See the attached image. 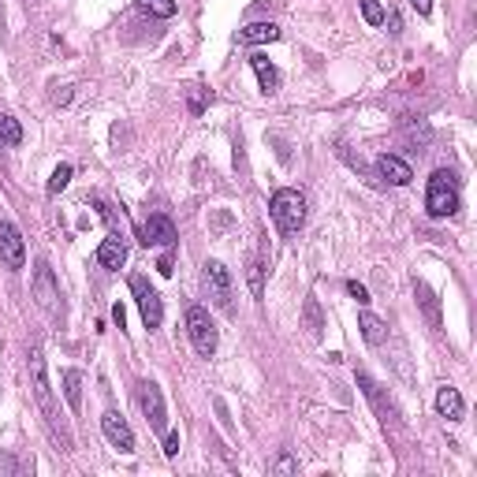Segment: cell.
I'll list each match as a JSON object with an SVG mask.
<instances>
[{"label":"cell","instance_id":"obj_3","mask_svg":"<svg viewBox=\"0 0 477 477\" xmlns=\"http://www.w3.org/2000/svg\"><path fill=\"white\" fill-rule=\"evenodd\" d=\"M187 336H190V343H194L198 354L209 358L216 351V325H213V317H209L205 306H190L187 309Z\"/></svg>","mask_w":477,"mask_h":477},{"label":"cell","instance_id":"obj_12","mask_svg":"<svg viewBox=\"0 0 477 477\" xmlns=\"http://www.w3.org/2000/svg\"><path fill=\"white\" fill-rule=\"evenodd\" d=\"M123 261H127V243H123L119 232H112L97 246V265H105V269H123Z\"/></svg>","mask_w":477,"mask_h":477},{"label":"cell","instance_id":"obj_25","mask_svg":"<svg viewBox=\"0 0 477 477\" xmlns=\"http://www.w3.org/2000/svg\"><path fill=\"white\" fill-rule=\"evenodd\" d=\"M306 325H309V336H321V309H317V298L306 302Z\"/></svg>","mask_w":477,"mask_h":477},{"label":"cell","instance_id":"obj_20","mask_svg":"<svg viewBox=\"0 0 477 477\" xmlns=\"http://www.w3.org/2000/svg\"><path fill=\"white\" fill-rule=\"evenodd\" d=\"M19 142H23V127H19V119L0 116V145H19Z\"/></svg>","mask_w":477,"mask_h":477},{"label":"cell","instance_id":"obj_18","mask_svg":"<svg viewBox=\"0 0 477 477\" xmlns=\"http://www.w3.org/2000/svg\"><path fill=\"white\" fill-rule=\"evenodd\" d=\"M63 399H68V407L71 410H82V373L79 369H63Z\"/></svg>","mask_w":477,"mask_h":477},{"label":"cell","instance_id":"obj_15","mask_svg":"<svg viewBox=\"0 0 477 477\" xmlns=\"http://www.w3.org/2000/svg\"><path fill=\"white\" fill-rule=\"evenodd\" d=\"M280 38V26L276 23H250L238 30V41L243 45H265V41H276Z\"/></svg>","mask_w":477,"mask_h":477},{"label":"cell","instance_id":"obj_26","mask_svg":"<svg viewBox=\"0 0 477 477\" xmlns=\"http://www.w3.org/2000/svg\"><path fill=\"white\" fill-rule=\"evenodd\" d=\"M295 470H298V458L291 455V451H287V455H280L276 463H272V474H295Z\"/></svg>","mask_w":477,"mask_h":477},{"label":"cell","instance_id":"obj_2","mask_svg":"<svg viewBox=\"0 0 477 477\" xmlns=\"http://www.w3.org/2000/svg\"><path fill=\"white\" fill-rule=\"evenodd\" d=\"M425 209H429V216H436V220H444V216H455V213H458V179L451 176V172L436 168L433 176H429Z\"/></svg>","mask_w":477,"mask_h":477},{"label":"cell","instance_id":"obj_32","mask_svg":"<svg viewBox=\"0 0 477 477\" xmlns=\"http://www.w3.org/2000/svg\"><path fill=\"white\" fill-rule=\"evenodd\" d=\"M410 4H414L418 15H429V12H433V0H410Z\"/></svg>","mask_w":477,"mask_h":477},{"label":"cell","instance_id":"obj_24","mask_svg":"<svg viewBox=\"0 0 477 477\" xmlns=\"http://www.w3.org/2000/svg\"><path fill=\"white\" fill-rule=\"evenodd\" d=\"M209 101H213V94H209V90H201V86H194V90H190V112L201 116V112H205V105H209Z\"/></svg>","mask_w":477,"mask_h":477},{"label":"cell","instance_id":"obj_30","mask_svg":"<svg viewBox=\"0 0 477 477\" xmlns=\"http://www.w3.org/2000/svg\"><path fill=\"white\" fill-rule=\"evenodd\" d=\"M15 470H19V463L8 458V455H0V474H15Z\"/></svg>","mask_w":477,"mask_h":477},{"label":"cell","instance_id":"obj_14","mask_svg":"<svg viewBox=\"0 0 477 477\" xmlns=\"http://www.w3.org/2000/svg\"><path fill=\"white\" fill-rule=\"evenodd\" d=\"M436 410H440V418H447V421H458L466 414V403L463 396H458V388H451V384H444V388L436 392Z\"/></svg>","mask_w":477,"mask_h":477},{"label":"cell","instance_id":"obj_21","mask_svg":"<svg viewBox=\"0 0 477 477\" xmlns=\"http://www.w3.org/2000/svg\"><path fill=\"white\" fill-rule=\"evenodd\" d=\"M414 291H418V302H421V306H425V314H429V321H433V325H440V309H436V295H433V291L425 287V283H414Z\"/></svg>","mask_w":477,"mask_h":477},{"label":"cell","instance_id":"obj_31","mask_svg":"<svg viewBox=\"0 0 477 477\" xmlns=\"http://www.w3.org/2000/svg\"><path fill=\"white\" fill-rule=\"evenodd\" d=\"M172 265H176V261H172V254H164V258L157 261V269H161V276H172Z\"/></svg>","mask_w":477,"mask_h":477},{"label":"cell","instance_id":"obj_8","mask_svg":"<svg viewBox=\"0 0 477 477\" xmlns=\"http://www.w3.org/2000/svg\"><path fill=\"white\" fill-rule=\"evenodd\" d=\"M101 429H105V440L119 455L134 451V433H131V425H127V418L119 414V410H105V414H101Z\"/></svg>","mask_w":477,"mask_h":477},{"label":"cell","instance_id":"obj_23","mask_svg":"<svg viewBox=\"0 0 477 477\" xmlns=\"http://www.w3.org/2000/svg\"><path fill=\"white\" fill-rule=\"evenodd\" d=\"M362 19L369 23V26H380V23H384V8H380V0H362Z\"/></svg>","mask_w":477,"mask_h":477},{"label":"cell","instance_id":"obj_4","mask_svg":"<svg viewBox=\"0 0 477 477\" xmlns=\"http://www.w3.org/2000/svg\"><path fill=\"white\" fill-rule=\"evenodd\" d=\"M131 295L134 302H139V309H142V321H145V328H161V321H164V302L157 295V287H153L145 276H131Z\"/></svg>","mask_w":477,"mask_h":477},{"label":"cell","instance_id":"obj_16","mask_svg":"<svg viewBox=\"0 0 477 477\" xmlns=\"http://www.w3.org/2000/svg\"><path fill=\"white\" fill-rule=\"evenodd\" d=\"M358 328H362L365 343H373V347H380L384 339H388V325H384L377 314H369V309H362V317H358Z\"/></svg>","mask_w":477,"mask_h":477},{"label":"cell","instance_id":"obj_1","mask_svg":"<svg viewBox=\"0 0 477 477\" xmlns=\"http://www.w3.org/2000/svg\"><path fill=\"white\" fill-rule=\"evenodd\" d=\"M269 216L276 220V227H280L283 235L298 232V227L306 224V194L295 190V187L276 190V194L269 198Z\"/></svg>","mask_w":477,"mask_h":477},{"label":"cell","instance_id":"obj_11","mask_svg":"<svg viewBox=\"0 0 477 477\" xmlns=\"http://www.w3.org/2000/svg\"><path fill=\"white\" fill-rule=\"evenodd\" d=\"M377 172L384 183H392V187H407L410 179H414V172H410V164L396 157V153H380L377 157Z\"/></svg>","mask_w":477,"mask_h":477},{"label":"cell","instance_id":"obj_22","mask_svg":"<svg viewBox=\"0 0 477 477\" xmlns=\"http://www.w3.org/2000/svg\"><path fill=\"white\" fill-rule=\"evenodd\" d=\"M71 176H75V168H71V164H57V172L49 176V194H60V190L71 183Z\"/></svg>","mask_w":477,"mask_h":477},{"label":"cell","instance_id":"obj_17","mask_svg":"<svg viewBox=\"0 0 477 477\" xmlns=\"http://www.w3.org/2000/svg\"><path fill=\"white\" fill-rule=\"evenodd\" d=\"M250 68L258 71V82H261V90H265V94H276V86H280V71L269 63V57L254 52V57H250Z\"/></svg>","mask_w":477,"mask_h":477},{"label":"cell","instance_id":"obj_13","mask_svg":"<svg viewBox=\"0 0 477 477\" xmlns=\"http://www.w3.org/2000/svg\"><path fill=\"white\" fill-rule=\"evenodd\" d=\"M205 283L216 291L220 306H232V272H227L220 261H205Z\"/></svg>","mask_w":477,"mask_h":477},{"label":"cell","instance_id":"obj_7","mask_svg":"<svg viewBox=\"0 0 477 477\" xmlns=\"http://www.w3.org/2000/svg\"><path fill=\"white\" fill-rule=\"evenodd\" d=\"M0 265L12 272H19L26 265V243H23L19 227L8 224V220H0Z\"/></svg>","mask_w":477,"mask_h":477},{"label":"cell","instance_id":"obj_28","mask_svg":"<svg viewBox=\"0 0 477 477\" xmlns=\"http://www.w3.org/2000/svg\"><path fill=\"white\" fill-rule=\"evenodd\" d=\"M261 276H265V261H254V269H250V291L261 298Z\"/></svg>","mask_w":477,"mask_h":477},{"label":"cell","instance_id":"obj_5","mask_svg":"<svg viewBox=\"0 0 477 477\" xmlns=\"http://www.w3.org/2000/svg\"><path fill=\"white\" fill-rule=\"evenodd\" d=\"M139 403H142V414L145 421H150V429L157 436L168 433V410H164V396H161V388L153 380H142L139 384Z\"/></svg>","mask_w":477,"mask_h":477},{"label":"cell","instance_id":"obj_29","mask_svg":"<svg viewBox=\"0 0 477 477\" xmlns=\"http://www.w3.org/2000/svg\"><path fill=\"white\" fill-rule=\"evenodd\" d=\"M164 455L168 458L179 455V433H164Z\"/></svg>","mask_w":477,"mask_h":477},{"label":"cell","instance_id":"obj_19","mask_svg":"<svg viewBox=\"0 0 477 477\" xmlns=\"http://www.w3.org/2000/svg\"><path fill=\"white\" fill-rule=\"evenodd\" d=\"M139 8L153 19H172L176 15V0H139Z\"/></svg>","mask_w":477,"mask_h":477},{"label":"cell","instance_id":"obj_27","mask_svg":"<svg viewBox=\"0 0 477 477\" xmlns=\"http://www.w3.org/2000/svg\"><path fill=\"white\" fill-rule=\"evenodd\" d=\"M347 295H351V298L358 302V306H369V291H365L358 280H347Z\"/></svg>","mask_w":477,"mask_h":477},{"label":"cell","instance_id":"obj_33","mask_svg":"<svg viewBox=\"0 0 477 477\" xmlns=\"http://www.w3.org/2000/svg\"><path fill=\"white\" fill-rule=\"evenodd\" d=\"M112 321H116L119 328H123V321H127V314H123V306H119V302H116V306H112Z\"/></svg>","mask_w":477,"mask_h":477},{"label":"cell","instance_id":"obj_10","mask_svg":"<svg viewBox=\"0 0 477 477\" xmlns=\"http://www.w3.org/2000/svg\"><path fill=\"white\" fill-rule=\"evenodd\" d=\"M34 291H38L41 306L49 309V314H57L60 309V287H57V276H52V269L45 261L38 265V272H34Z\"/></svg>","mask_w":477,"mask_h":477},{"label":"cell","instance_id":"obj_9","mask_svg":"<svg viewBox=\"0 0 477 477\" xmlns=\"http://www.w3.org/2000/svg\"><path fill=\"white\" fill-rule=\"evenodd\" d=\"M30 384H34V399H38L41 414L49 421H57V410H52V392H49V377H45V358H41V347L30 351Z\"/></svg>","mask_w":477,"mask_h":477},{"label":"cell","instance_id":"obj_6","mask_svg":"<svg viewBox=\"0 0 477 477\" xmlns=\"http://www.w3.org/2000/svg\"><path fill=\"white\" fill-rule=\"evenodd\" d=\"M139 238H142V246H164V250H172V246H176V238H179V227H176V220H172V216L153 213L139 227Z\"/></svg>","mask_w":477,"mask_h":477}]
</instances>
